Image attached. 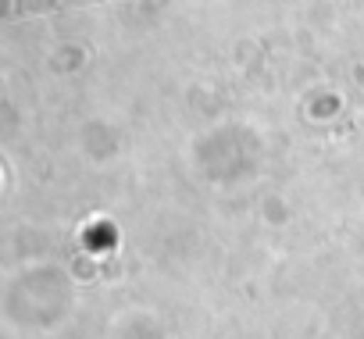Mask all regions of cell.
Wrapping results in <instances>:
<instances>
[{"mask_svg":"<svg viewBox=\"0 0 364 339\" xmlns=\"http://www.w3.org/2000/svg\"><path fill=\"white\" fill-rule=\"evenodd\" d=\"M65 4H82V0H18V8H11V15H18V11H47V8H65Z\"/></svg>","mask_w":364,"mask_h":339,"instance_id":"1","label":"cell"}]
</instances>
